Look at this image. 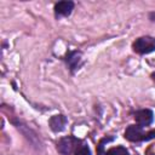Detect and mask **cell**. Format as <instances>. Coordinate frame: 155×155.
I'll use <instances>...</instances> for the list:
<instances>
[{
    "mask_svg": "<svg viewBox=\"0 0 155 155\" xmlns=\"http://www.w3.org/2000/svg\"><path fill=\"white\" fill-rule=\"evenodd\" d=\"M80 143V140L73 136H68V137H64L62 138L58 144H57V150L63 154V155H69L71 154L75 149H78L80 145H78Z\"/></svg>",
    "mask_w": 155,
    "mask_h": 155,
    "instance_id": "obj_2",
    "label": "cell"
},
{
    "mask_svg": "<svg viewBox=\"0 0 155 155\" xmlns=\"http://www.w3.org/2000/svg\"><path fill=\"white\" fill-rule=\"evenodd\" d=\"M133 50L140 54H147L155 51V38L142 36L133 42Z\"/></svg>",
    "mask_w": 155,
    "mask_h": 155,
    "instance_id": "obj_1",
    "label": "cell"
},
{
    "mask_svg": "<svg viewBox=\"0 0 155 155\" xmlns=\"http://www.w3.org/2000/svg\"><path fill=\"white\" fill-rule=\"evenodd\" d=\"M75 155H91V150L87 145H80L75 150Z\"/></svg>",
    "mask_w": 155,
    "mask_h": 155,
    "instance_id": "obj_9",
    "label": "cell"
},
{
    "mask_svg": "<svg viewBox=\"0 0 155 155\" xmlns=\"http://www.w3.org/2000/svg\"><path fill=\"white\" fill-rule=\"evenodd\" d=\"M48 125H50V127H51V130L53 132H62L65 128L67 117L64 115H53L50 119Z\"/></svg>",
    "mask_w": 155,
    "mask_h": 155,
    "instance_id": "obj_6",
    "label": "cell"
},
{
    "mask_svg": "<svg viewBox=\"0 0 155 155\" xmlns=\"http://www.w3.org/2000/svg\"><path fill=\"white\" fill-rule=\"evenodd\" d=\"M110 140H113V138H111V137H110V138H104V139H102V140L99 142L98 148H97V154H98V155H102V154H103L104 143H108V142H110Z\"/></svg>",
    "mask_w": 155,
    "mask_h": 155,
    "instance_id": "obj_10",
    "label": "cell"
},
{
    "mask_svg": "<svg viewBox=\"0 0 155 155\" xmlns=\"http://www.w3.org/2000/svg\"><path fill=\"white\" fill-rule=\"evenodd\" d=\"M150 19H151V21H153V22H155V12H154V13H151V15H150Z\"/></svg>",
    "mask_w": 155,
    "mask_h": 155,
    "instance_id": "obj_12",
    "label": "cell"
},
{
    "mask_svg": "<svg viewBox=\"0 0 155 155\" xmlns=\"http://www.w3.org/2000/svg\"><path fill=\"white\" fill-rule=\"evenodd\" d=\"M153 111L149 110V109H142V110H138L136 114H134V119L137 121V124L140 126V127H144V126H148L153 122Z\"/></svg>",
    "mask_w": 155,
    "mask_h": 155,
    "instance_id": "obj_4",
    "label": "cell"
},
{
    "mask_svg": "<svg viewBox=\"0 0 155 155\" xmlns=\"http://www.w3.org/2000/svg\"><path fill=\"white\" fill-rule=\"evenodd\" d=\"M74 8L73 1H59L54 5V13L57 17L59 16H69Z\"/></svg>",
    "mask_w": 155,
    "mask_h": 155,
    "instance_id": "obj_5",
    "label": "cell"
},
{
    "mask_svg": "<svg viewBox=\"0 0 155 155\" xmlns=\"http://www.w3.org/2000/svg\"><path fill=\"white\" fill-rule=\"evenodd\" d=\"M80 61H81V54L79 52H75V51L69 52L65 57V62H67L68 67L70 68V70L78 69V67L80 64Z\"/></svg>",
    "mask_w": 155,
    "mask_h": 155,
    "instance_id": "obj_7",
    "label": "cell"
},
{
    "mask_svg": "<svg viewBox=\"0 0 155 155\" xmlns=\"http://www.w3.org/2000/svg\"><path fill=\"white\" fill-rule=\"evenodd\" d=\"M105 155H128V151L124 147H114L105 151Z\"/></svg>",
    "mask_w": 155,
    "mask_h": 155,
    "instance_id": "obj_8",
    "label": "cell"
},
{
    "mask_svg": "<svg viewBox=\"0 0 155 155\" xmlns=\"http://www.w3.org/2000/svg\"><path fill=\"white\" fill-rule=\"evenodd\" d=\"M143 137H144L143 127H140L139 125H131L125 131V138L131 140V142L143 140Z\"/></svg>",
    "mask_w": 155,
    "mask_h": 155,
    "instance_id": "obj_3",
    "label": "cell"
},
{
    "mask_svg": "<svg viewBox=\"0 0 155 155\" xmlns=\"http://www.w3.org/2000/svg\"><path fill=\"white\" fill-rule=\"evenodd\" d=\"M151 138H155V130L154 131H150L148 133H144V137H143V140H149Z\"/></svg>",
    "mask_w": 155,
    "mask_h": 155,
    "instance_id": "obj_11",
    "label": "cell"
},
{
    "mask_svg": "<svg viewBox=\"0 0 155 155\" xmlns=\"http://www.w3.org/2000/svg\"><path fill=\"white\" fill-rule=\"evenodd\" d=\"M151 79L155 81V73H153V74H151Z\"/></svg>",
    "mask_w": 155,
    "mask_h": 155,
    "instance_id": "obj_13",
    "label": "cell"
}]
</instances>
